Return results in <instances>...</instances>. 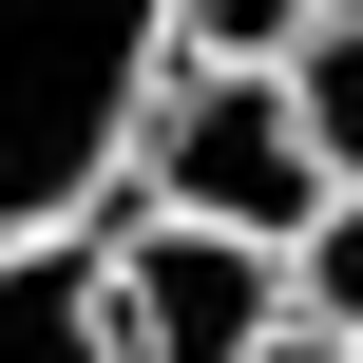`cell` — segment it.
Segmentation results:
<instances>
[{
	"label": "cell",
	"instance_id": "cell-2",
	"mask_svg": "<svg viewBox=\"0 0 363 363\" xmlns=\"http://www.w3.org/2000/svg\"><path fill=\"white\" fill-rule=\"evenodd\" d=\"M134 191L191 211V230H249V249H306L325 230V153H306L287 77H249V57H172L153 134H134Z\"/></svg>",
	"mask_w": 363,
	"mask_h": 363
},
{
	"label": "cell",
	"instance_id": "cell-4",
	"mask_svg": "<svg viewBox=\"0 0 363 363\" xmlns=\"http://www.w3.org/2000/svg\"><path fill=\"white\" fill-rule=\"evenodd\" d=\"M0 363H134V345H115V306H96V230L0 249Z\"/></svg>",
	"mask_w": 363,
	"mask_h": 363
},
{
	"label": "cell",
	"instance_id": "cell-6",
	"mask_svg": "<svg viewBox=\"0 0 363 363\" xmlns=\"http://www.w3.org/2000/svg\"><path fill=\"white\" fill-rule=\"evenodd\" d=\"M306 19H345V0H172V57H249V77H268Z\"/></svg>",
	"mask_w": 363,
	"mask_h": 363
},
{
	"label": "cell",
	"instance_id": "cell-7",
	"mask_svg": "<svg viewBox=\"0 0 363 363\" xmlns=\"http://www.w3.org/2000/svg\"><path fill=\"white\" fill-rule=\"evenodd\" d=\"M287 306H306V325H345V345H363V191H325V230L287 249Z\"/></svg>",
	"mask_w": 363,
	"mask_h": 363
},
{
	"label": "cell",
	"instance_id": "cell-3",
	"mask_svg": "<svg viewBox=\"0 0 363 363\" xmlns=\"http://www.w3.org/2000/svg\"><path fill=\"white\" fill-rule=\"evenodd\" d=\"M96 306H115L134 363H268L287 325H306V306H287V249L191 230V211H153V191L96 211Z\"/></svg>",
	"mask_w": 363,
	"mask_h": 363
},
{
	"label": "cell",
	"instance_id": "cell-8",
	"mask_svg": "<svg viewBox=\"0 0 363 363\" xmlns=\"http://www.w3.org/2000/svg\"><path fill=\"white\" fill-rule=\"evenodd\" d=\"M268 363H363V345H345V325H287V345H268Z\"/></svg>",
	"mask_w": 363,
	"mask_h": 363
},
{
	"label": "cell",
	"instance_id": "cell-1",
	"mask_svg": "<svg viewBox=\"0 0 363 363\" xmlns=\"http://www.w3.org/2000/svg\"><path fill=\"white\" fill-rule=\"evenodd\" d=\"M172 96V0H0V249H57L134 191Z\"/></svg>",
	"mask_w": 363,
	"mask_h": 363
},
{
	"label": "cell",
	"instance_id": "cell-5",
	"mask_svg": "<svg viewBox=\"0 0 363 363\" xmlns=\"http://www.w3.org/2000/svg\"><path fill=\"white\" fill-rule=\"evenodd\" d=\"M268 77H287V115H306L325 191H363V0H345V19H306V38L268 57Z\"/></svg>",
	"mask_w": 363,
	"mask_h": 363
}]
</instances>
